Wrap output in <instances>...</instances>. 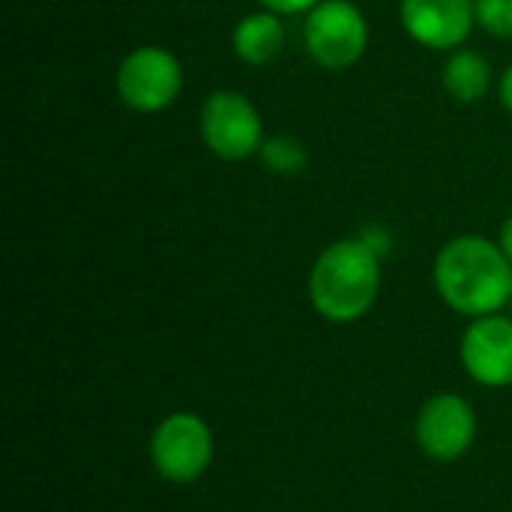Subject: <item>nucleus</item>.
Segmentation results:
<instances>
[{
    "mask_svg": "<svg viewBox=\"0 0 512 512\" xmlns=\"http://www.w3.org/2000/svg\"><path fill=\"white\" fill-rule=\"evenodd\" d=\"M432 282L453 312L465 318L498 315L512 300V261L498 240L459 234L438 249Z\"/></svg>",
    "mask_w": 512,
    "mask_h": 512,
    "instance_id": "obj_1",
    "label": "nucleus"
},
{
    "mask_svg": "<svg viewBox=\"0 0 512 512\" xmlns=\"http://www.w3.org/2000/svg\"><path fill=\"white\" fill-rule=\"evenodd\" d=\"M381 294V255L357 234L330 243L312 264L309 300L330 324L366 318Z\"/></svg>",
    "mask_w": 512,
    "mask_h": 512,
    "instance_id": "obj_2",
    "label": "nucleus"
},
{
    "mask_svg": "<svg viewBox=\"0 0 512 512\" xmlns=\"http://www.w3.org/2000/svg\"><path fill=\"white\" fill-rule=\"evenodd\" d=\"M198 132L204 147L225 162L258 156L267 138L258 105L240 90H213L201 102Z\"/></svg>",
    "mask_w": 512,
    "mask_h": 512,
    "instance_id": "obj_3",
    "label": "nucleus"
},
{
    "mask_svg": "<svg viewBox=\"0 0 512 512\" xmlns=\"http://www.w3.org/2000/svg\"><path fill=\"white\" fill-rule=\"evenodd\" d=\"M306 54L330 72L351 69L369 48V21L351 0H324L303 21Z\"/></svg>",
    "mask_w": 512,
    "mask_h": 512,
    "instance_id": "obj_4",
    "label": "nucleus"
},
{
    "mask_svg": "<svg viewBox=\"0 0 512 512\" xmlns=\"http://www.w3.org/2000/svg\"><path fill=\"white\" fill-rule=\"evenodd\" d=\"M114 87L129 111L159 114L177 102L183 90V66L177 54L162 45H138L120 60Z\"/></svg>",
    "mask_w": 512,
    "mask_h": 512,
    "instance_id": "obj_5",
    "label": "nucleus"
},
{
    "mask_svg": "<svg viewBox=\"0 0 512 512\" xmlns=\"http://www.w3.org/2000/svg\"><path fill=\"white\" fill-rule=\"evenodd\" d=\"M213 453H216L213 432L192 411L168 414L153 429L150 438V462L156 474L174 486H189L201 480L213 465Z\"/></svg>",
    "mask_w": 512,
    "mask_h": 512,
    "instance_id": "obj_6",
    "label": "nucleus"
},
{
    "mask_svg": "<svg viewBox=\"0 0 512 512\" xmlns=\"http://www.w3.org/2000/svg\"><path fill=\"white\" fill-rule=\"evenodd\" d=\"M477 441V411L456 393L432 396L417 414V444L432 462H456Z\"/></svg>",
    "mask_w": 512,
    "mask_h": 512,
    "instance_id": "obj_7",
    "label": "nucleus"
},
{
    "mask_svg": "<svg viewBox=\"0 0 512 512\" xmlns=\"http://www.w3.org/2000/svg\"><path fill=\"white\" fill-rule=\"evenodd\" d=\"M402 30L429 51H456L477 27L474 0H399Z\"/></svg>",
    "mask_w": 512,
    "mask_h": 512,
    "instance_id": "obj_8",
    "label": "nucleus"
},
{
    "mask_svg": "<svg viewBox=\"0 0 512 512\" xmlns=\"http://www.w3.org/2000/svg\"><path fill=\"white\" fill-rule=\"evenodd\" d=\"M462 366L471 381L480 387H512V318L498 315H483L471 318V324L462 333Z\"/></svg>",
    "mask_w": 512,
    "mask_h": 512,
    "instance_id": "obj_9",
    "label": "nucleus"
},
{
    "mask_svg": "<svg viewBox=\"0 0 512 512\" xmlns=\"http://www.w3.org/2000/svg\"><path fill=\"white\" fill-rule=\"evenodd\" d=\"M288 39L285 15H276L270 9H258L243 15L231 30V51L246 66H267L273 63Z\"/></svg>",
    "mask_w": 512,
    "mask_h": 512,
    "instance_id": "obj_10",
    "label": "nucleus"
},
{
    "mask_svg": "<svg viewBox=\"0 0 512 512\" xmlns=\"http://www.w3.org/2000/svg\"><path fill=\"white\" fill-rule=\"evenodd\" d=\"M492 81H495L492 63L480 51L456 48V51L447 54L444 69H441V84H444V93L453 102L474 105V102L486 99L489 90H492Z\"/></svg>",
    "mask_w": 512,
    "mask_h": 512,
    "instance_id": "obj_11",
    "label": "nucleus"
},
{
    "mask_svg": "<svg viewBox=\"0 0 512 512\" xmlns=\"http://www.w3.org/2000/svg\"><path fill=\"white\" fill-rule=\"evenodd\" d=\"M258 159L276 177H297L309 165V150H306V144L300 138L282 132V135H267L264 138Z\"/></svg>",
    "mask_w": 512,
    "mask_h": 512,
    "instance_id": "obj_12",
    "label": "nucleus"
},
{
    "mask_svg": "<svg viewBox=\"0 0 512 512\" xmlns=\"http://www.w3.org/2000/svg\"><path fill=\"white\" fill-rule=\"evenodd\" d=\"M477 27L492 39H512V0H474Z\"/></svg>",
    "mask_w": 512,
    "mask_h": 512,
    "instance_id": "obj_13",
    "label": "nucleus"
},
{
    "mask_svg": "<svg viewBox=\"0 0 512 512\" xmlns=\"http://www.w3.org/2000/svg\"><path fill=\"white\" fill-rule=\"evenodd\" d=\"M261 9H270L276 15H309L324 0H258Z\"/></svg>",
    "mask_w": 512,
    "mask_h": 512,
    "instance_id": "obj_14",
    "label": "nucleus"
},
{
    "mask_svg": "<svg viewBox=\"0 0 512 512\" xmlns=\"http://www.w3.org/2000/svg\"><path fill=\"white\" fill-rule=\"evenodd\" d=\"M360 237L381 255V258H387V252H390V246H393V240H390V231L387 228H381V225H369V228H363L360 231Z\"/></svg>",
    "mask_w": 512,
    "mask_h": 512,
    "instance_id": "obj_15",
    "label": "nucleus"
},
{
    "mask_svg": "<svg viewBox=\"0 0 512 512\" xmlns=\"http://www.w3.org/2000/svg\"><path fill=\"white\" fill-rule=\"evenodd\" d=\"M498 99H501L504 111H510L512 114V63L504 69V75H501V81H498Z\"/></svg>",
    "mask_w": 512,
    "mask_h": 512,
    "instance_id": "obj_16",
    "label": "nucleus"
},
{
    "mask_svg": "<svg viewBox=\"0 0 512 512\" xmlns=\"http://www.w3.org/2000/svg\"><path fill=\"white\" fill-rule=\"evenodd\" d=\"M498 243L504 246V252H507V258L512 261V213L504 219V225H501V234H498Z\"/></svg>",
    "mask_w": 512,
    "mask_h": 512,
    "instance_id": "obj_17",
    "label": "nucleus"
},
{
    "mask_svg": "<svg viewBox=\"0 0 512 512\" xmlns=\"http://www.w3.org/2000/svg\"><path fill=\"white\" fill-rule=\"evenodd\" d=\"M510 318H512V300H510Z\"/></svg>",
    "mask_w": 512,
    "mask_h": 512,
    "instance_id": "obj_18",
    "label": "nucleus"
}]
</instances>
